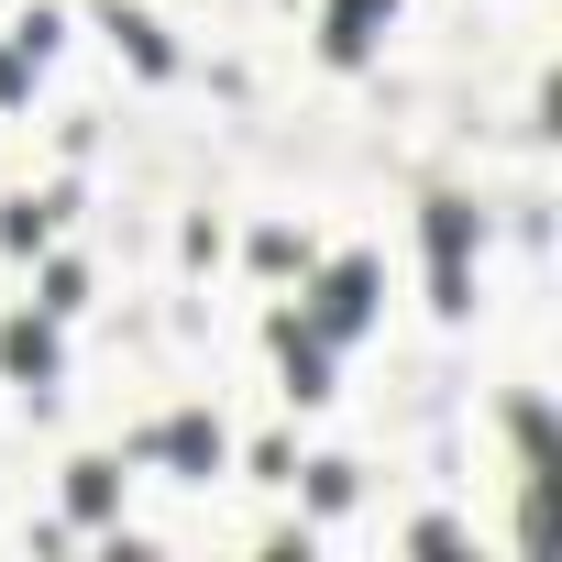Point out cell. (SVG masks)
<instances>
[{
    "label": "cell",
    "instance_id": "cell-2",
    "mask_svg": "<svg viewBox=\"0 0 562 562\" xmlns=\"http://www.w3.org/2000/svg\"><path fill=\"white\" fill-rule=\"evenodd\" d=\"M463 243H474V210H463V199H430V288H441V310H474Z\"/></svg>",
    "mask_w": 562,
    "mask_h": 562
},
{
    "label": "cell",
    "instance_id": "cell-9",
    "mask_svg": "<svg viewBox=\"0 0 562 562\" xmlns=\"http://www.w3.org/2000/svg\"><path fill=\"white\" fill-rule=\"evenodd\" d=\"M23 78H34V56H0V100H12V89H23Z\"/></svg>",
    "mask_w": 562,
    "mask_h": 562
},
{
    "label": "cell",
    "instance_id": "cell-1",
    "mask_svg": "<svg viewBox=\"0 0 562 562\" xmlns=\"http://www.w3.org/2000/svg\"><path fill=\"white\" fill-rule=\"evenodd\" d=\"M364 321H375V265L353 254V265H331V276H321V299H310V331H321V342H353Z\"/></svg>",
    "mask_w": 562,
    "mask_h": 562
},
{
    "label": "cell",
    "instance_id": "cell-3",
    "mask_svg": "<svg viewBox=\"0 0 562 562\" xmlns=\"http://www.w3.org/2000/svg\"><path fill=\"white\" fill-rule=\"evenodd\" d=\"M276 353H288V397H299V408L331 397V342H321L310 321H276Z\"/></svg>",
    "mask_w": 562,
    "mask_h": 562
},
{
    "label": "cell",
    "instance_id": "cell-5",
    "mask_svg": "<svg viewBox=\"0 0 562 562\" xmlns=\"http://www.w3.org/2000/svg\"><path fill=\"white\" fill-rule=\"evenodd\" d=\"M0 364H12L23 386H45V375H56V331H45V321H12V331H0Z\"/></svg>",
    "mask_w": 562,
    "mask_h": 562
},
{
    "label": "cell",
    "instance_id": "cell-7",
    "mask_svg": "<svg viewBox=\"0 0 562 562\" xmlns=\"http://www.w3.org/2000/svg\"><path fill=\"white\" fill-rule=\"evenodd\" d=\"M111 496H122V463H78L67 474V507L78 518H111Z\"/></svg>",
    "mask_w": 562,
    "mask_h": 562
},
{
    "label": "cell",
    "instance_id": "cell-8",
    "mask_svg": "<svg viewBox=\"0 0 562 562\" xmlns=\"http://www.w3.org/2000/svg\"><path fill=\"white\" fill-rule=\"evenodd\" d=\"M111 34H122V45H133L144 67H166V34H155V23H133V12H111Z\"/></svg>",
    "mask_w": 562,
    "mask_h": 562
},
{
    "label": "cell",
    "instance_id": "cell-4",
    "mask_svg": "<svg viewBox=\"0 0 562 562\" xmlns=\"http://www.w3.org/2000/svg\"><path fill=\"white\" fill-rule=\"evenodd\" d=\"M386 12H397V0H331V34H321V45H331L342 67H364L375 34H386Z\"/></svg>",
    "mask_w": 562,
    "mask_h": 562
},
{
    "label": "cell",
    "instance_id": "cell-6",
    "mask_svg": "<svg viewBox=\"0 0 562 562\" xmlns=\"http://www.w3.org/2000/svg\"><path fill=\"white\" fill-rule=\"evenodd\" d=\"M155 452L188 463V474H210V463H221V430H210V419H177V430H155Z\"/></svg>",
    "mask_w": 562,
    "mask_h": 562
}]
</instances>
